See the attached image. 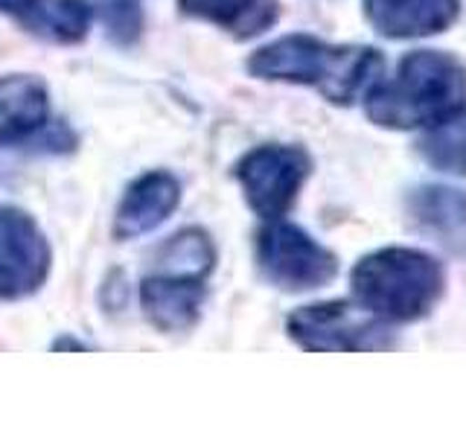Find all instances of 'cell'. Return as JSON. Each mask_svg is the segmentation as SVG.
<instances>
[{
  "mask_svg": "<svg viewBox=\"0 0 466 437\" xmlns=\"http://www.w3.org/2000/svg\"><path fill=\"white\" fill-rule=\"evenodd\" d=\"M466 99V67L458 56L443 50H417L405 56L393 76H382L364 108L376 126L429 128L458 111Z\"/></svg>",
  "mask_w": 466,
  "mask_h": 437,
  "instance_id": "obj_2",
  "label": "cell"
},
{
  "mask_svg": "<svg viewBox=\"0 0 466 437\" xmlns=\"http://www.w3.org/2000/svg\"><path fill=\"white\" fill-rule=\"evenodd\" d=\"M289 335L312 353H364L393 347L388 320L364 306L329 300L303 306L289 318Z\"/></svg>",
  "mask_w": 466,
  "mask_h": 437,
  "instance_id": "obj_4",
  "label": "cell"
},
{
  "mask_svg": "<svg viewBox=\"0 0 466 437\" xmlns=\"http://www.w3.org/2000/svg\"><path fill=\"white\" fill-rule=\"evenodd\" d=\"M461 0H364L370 26L385 38H426L455 24Z\"/></svg>",
  "mask_w": 466,
  "mask_h": 437,
  "instance_id": "obj_8",
  "label": "cell"
},
{
  "mask_svg": "<svg viewBox=\"0 0 466 437\" xmlns=\"http://www.w3.org/2000/svg\"><path fill=\"white\" fill-rule=\"evenodd\" d=\"M353 295L368 312L388 324L426 318L443 295V269L414 248H382L353 269Z\"/></svg>",
  "mask_w": 466,
  "mask_h": 437,
  "instance_id": "obj_3",
  "label": "cell"
},
{
  "mask_svg": "<svg viewBox=\"0 0 466 437\" xmlns=\"http://www.w3.org/2000/svg\"><path fill=\"white\" fill-rule=\"evenodd\" d=\"M189 18L216 24L233 38H254L271 29L280 18V0H178Z\"/></svg>",
  "mask_w": 466,
  "mask_h": 437,
  "instance_id": "obj_14",
  "label": "cell"
},
{
  "mask_svg": "<svg viewBox=\"0 0 466 437\" xmlns=\"http://www.w3.org/2000/svg\"><path fill=\"white\" fill-rule=\"evenodd\" d=\"M50 117L47 87L35 76H15L0 79V146L21 143L44 128Z\"/></svg>",
  "mask_w": 466,
  "mask_h": 437,
  "instance_id": "obj_11",
  "label": "cell"
},
{
  "mask_svg": "<svg viewBox=\"0 0 466 437\" xmlns=\"http://www.w3.org/2000/svg\"><path fill=\"white\" fill-rule=\"evenodd\" d=\"M0 12L21 21L29 33L62 44L82 41L91 26L85 0H0Z\"/></svg>",
  "mask_w": 466,
  "mask_h": 437,
  "instance_id": "obj_12",
  "label": "cell"
},
{
  "mask_svg": "<svg viewBox=\"0 0 466 437\" xmlns=\"http://www.w3.org/2000/svg\"><path fill=\"white\" fill-rule=\"evenodd\" d=\"M257 259L266 280L286 291H309L327 286L339 274V259L324 245L315 242L298 225L277 222L257 237Z\"/></svg>",
  "mask_w": 466,
  "mask_h": 437,
  "instance_id": "obj_5",
  "label": "cell"
},
{
  "mask_svg": "<svg viewBox=\"0 0 466 437\" xmlns=\"http://www.w3.org/2000/svg\"><path fill=\"white\" fill-rule=\"evenodd\" d=\"M160 274H175V277H193V280H204L213 271L216 251L213 242L204 230H181L160 248Z\"/></svg>",
  "mask_w": 466,
  "mask_h": 437,
  "instance_id": "obj_16",
  "label": "cell"
},
{
  "mask_svg": "<svg viewBox=\"0 0 466 437\" xmlns=\"http://www.w3.org/2000/svg\"><path fill=\"white\" fill-rule=\"evenodd\" d=\"M50 242L18 208H0V298H24L47 280Z\"/></svg>",
  "mask_w": 466,
  "mask_h": 437,
  "instance_id": "obj_7",
  "label": "cell"
},
{
  "mask_svg": "<svg viewBox=\"0 0 466 437\" xmlns=\"http://www.w3.org/2000/svg\"><path fill=\"white\" fill-rule=\"evenodd\" d=\"M248 70L259 79L309 85L335 106L368 97L382 79L385 62L373 47L359 44H327L312 36H283L259 47Z\"/></svg>",
  "mask_w": 466,
  "mask_h": 437,
  "instance_id": "obj_1",
  "label": "cell"
},
{
  "mask_svg": "<svg viewBox=\"0 0 466 437\" xmlns=\"http://www.w3.org/2000/svg\"><path fill=\"white\" fill-rule=\"evenodd\" d=\"M143 310L149 320L164 332H184L198 320L204 303V286L193 277L155 274L140 289Z\"/></svg>",
  "mask_w": 466,
  "mask_h": 437,
  "instance_id": "obj_10",
  "label": "cell"
},
{
  "mask_svg": "<svg viewBox=\"0 0 466 437\" xmlns=\"http://www.w3.org/2000/svg\"><path fill=\"white\" fill-rule=\"evenodd\" d=\"M181 201V184L169 172H146L126 189L116 210V237L135 239L155 230L172 216Z\"/></svg>",
  "mask_w": 466,
  "mask_h": 437,
  "instance_id": "obj_9",
  "label": "cell"
},
{
  "mask_svg": "<svg viewBox=\"0 0 466 437\" xmlns=\"http://www.w3.org/2000/svg\"><path fill=\"white\" fill-rule=\"evenodd\" d=\"M420 152L437 169L466 175V108L461 106L441 123L429 126L420 140Z\"/></svg>",
  "mask_w": 466,
  "mask_h": 437,
  "instance_id": "obj_15",
  "label": "cell"
},
{
  "mask_svg": "<svg viewBox=\"0 0 466 437\" xmlns=\"http://www.w3.org/2000/svg\"><path fill=\"white\" fill-rule=\"evenodd\" d=\"M414 225L449 251H466V196L451 187H420L408 198Z\"/></svg>",
  "mask_w": 466,
  "mask_h": 437,
  "instance_id": "obj_13",
  "label": "cell"
},
{
  "mask_svg": "<svg viewBox=\"0 0 466 437\" xmlns=\"http://www.w3.org/2000/svg\"><path fill=\"white\" fill-rule=\"evenodd\" d=\"M312 160L300 146H259L237 164V178L251 210L262 218H280L295 204Z\"/></svg>",
  "mask_w": 466,
  "mask_h": 437,
  "instance_id": "obj_6",
  "label": "cell"
}]
</instances>
